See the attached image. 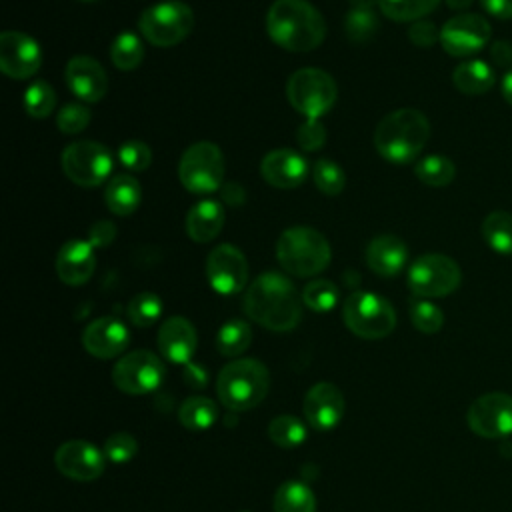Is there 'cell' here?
I'll return each mask as SVG.
<instances>
[{
    "mask_svg": "<svg viewBox=\"0 0 512 512\" xmlns=\"http://www.w3.org/2000/svg\"><path fill=\"white\" fill-rule=\"evenodd\" d=\"M302 304V294L278 272L260 274L244 294L246 316L274 332L296 328L302 318Z\"/></svg>",
    "mask_w": 512,
    "mask_h": 512,
    "instance_id": "obj_1",
    "label": "cell"
},
{
    "mask_svg": "<svg viewBox=\"0 0 512 512\" xmlns=\"http://www.w3.org/2000/svg\"><path fill=\"white\" fill-rule=\"evenodd\" d=\"M266 32L290 52H308L326 36L324 16L306 0H274L266 14Z\"/></svg>",
    "mask_w": 512,
    "mask_h": 512,
    "instance_id": "obj_2",
    "label": "cell"
},
{
    "mask_svg": "<svg viewBox=\"0 0 512 512\" xmlns=\"http://www.w3.org/2000/svg\"><path fill=\"white\" fill-rule=\"evenodd\" d=\"M430 138V122L416 108H398L386 114L374 130L376 152L392 162H412Z\"/></svg>",
    "mask_w": 512,
    "mask_h": 512,
    "instance_id": "obj_3",
    "label": "cell"
},
{
    "mask_svg": "<svg viewBox=\"0 0 512 512\" xmlns=\"http://www.w3.org/2000/svg\"><path fill=\"white\" fill-rule=\"evenodd\" d=\"M270 388V372L256 358H240L226 364L216 380L220 402L234 412L258 406Z\"/></svg>",
    "mask_w": 512,
    "mask_h": 512,
    "instance_id": "obj_4",
    "label": "cell"
},
{
    "mask_svg": "<svg viewBox=\"0 0 512 512\" xmlns=\"http://www.w3.org/2000/svg\"><path fill=\"white\" fill-rule=\"evenodd\" d=\"M276 258L288 274L308 278L328 268L332 250L322 232L310 226H292L280 234Z\"/></svg>",
    "mask_w": 512,
    "mask_h": 512,
    "instance_id": "obj_5",
    "label": "cell"
},
{
    "mask_svg": "<svg viewBox=\"0 0 512 512\" xmlns=\"http://www.w3.org/2000/svg\"><path fill=\"white\" fill-rule=\"evenodd\" d=\"M140 34L154 46H176L194 28V12L180 0H166L148 6L138 18Z\"/></svg>",
    "mask_w": 512,
    "mask_h": 512,
    "instance_id": "obj_6",
    "label": "cell"
},
{
    "mask_svg": "<svg viewBox=\"0 0 512 512\" xmlns=\"http://www.w3.org/2000/svg\"><path fill=\"white\" fill-rule=\"evenodd\" d=\"M346 328L366 340L388 336L396 326V312L392 304L374 292H354L346 298L342 308Z\"/></svg>",
    "mask_w": 512,
    "mask_h": 512,
    "instance_id": "obj_7",
    "label": "cell"
},
{
    "mask_svg": "<svg viewBox=\"0 0 512 512\" xmlns=\"http://www.w3.org/2000/svg\"><path fill=\"white\" fill-rule=\"evenodd\" d=\"M286 98L306 118L324 116L338 98L334 78L320 68H300L286 82Z\"/></svg>",
    "mask_w": 512,
    "mask_h": 512,
    "instance_id": "obj_8",
    "label": "cell"
},
{
    "mask_svg": "<svg viewBox=\"0 0 512 512\" xmlns=\"http://www.w3.org/2000/svg\"><path fill=\"white\" fill-rule=\"evenodd\" d=\"M178 178L188 192L210 194L224 182V156L214 142L188 146L178 162Z\"/></svg>",
    "mask_w": 512,
    "mask_h": 512,
    "instance_id": "obj_9",
    "label": "cell"
},
{
    "mask_svg": "<svg viewBox=\"0 0 512 512\" xmlns=\"http://www.w3.org/2000/svg\"><path fill=\"white\" fill-rule=\"evenodd\" d=\"M60 164L74 184L94 188L108 180L114 168V158L110 150L96 140H76L62 150Z\"/></svg>",
    "mask_w": 512,
    "mask_h": 512,
    "instance_id": "obj_10",
    "label": "cell"
},
{
    "mask_svg": "<svg viewBox=\"0 0 512 512\" xmlns=\"http://www.w3.org/2000/svg\"><path fill=\"white\" fill-rule=\"evenodd\" d=\"M462 280L460 266L446 254L418 256L408 268V288L420 298H442L452 294Z\"/></svg>",
    "mask_w": 512,
    "mask_h": 512,
    "instance_id": "obj_11",
    "label": "cell"
},
{
    "mask_svg": "<svg viewBox=\"0 0 512 512\" xmlns=\"http://www.w3.org/2000/svg\"><path fill=\"white\" fill-rule=\"evenodd\" d=\"M164 380V364L150 350H134L112 368V382L126 394H148Z\"/></svg>",
    "mask_w": 512,
    "mask_h": 512,
    "instance_id": "obj_12",
    "label": "cell"
},
{
    "mask_svg": "<svg viewBox=\"0 0 512 512\" xmlns=\"http://www.w3.org/2000/svg\"><path fill=\"white\" fill-rule=\"evenodd\" d=\"M468 428L482 438H504L512 434V396L488 392L478 396L466 412Z\"/></svg>",
    "mask_w": 512,
    "mask_h": 512,
    "instance_id": "obj_13",
    "label": "cell"
},
{
    "mask_svg": "<svg viewBox=\"0 0 512 512\" xmlns=\"http://www.w3.org/2000/svg\"><path fill=\"white\" fill-rule=\"evenodd\" d=\"M490 34V24L480 14L462 12L440 28V44L450 56L464 58L480 52L488 44Z\"/></svg>",
    "mask_w": 512,
    "mask_h": 512,
    "instance_id": "obj_14",
    "label": "cell"
},
{
    "mask_svg": "<svg viewBox=\"0 0 512 512\" xmlns=\"http://www.w3.org/2000/svg\"><path fill=\"white\" fill-rule=\"evenodd\" d=\"M208 284L224 296L238 294L248 280V262L234 244H220L210 250L206 258Z\"/></svg>",
    "mask_w": 512,
    "mask_h": 512,
    "instance_id": "obj_15",
    "label": "cell"
},
{
    "mask_svg": "<svg viewBox=\"0 0 512 512\" xmlns=\"http://www.w3.org/2000/svg\"><path fill=\"white\" fill-rule=\"evenodd\" d=\"M42 64V50L38 42L16 30L0 34V68L8 78L26 80L38 72Z\"/></svg>",
    "mask_w": 512,
    "mask_h": 512,
    "instance_id": "obj_16",
    "label": "cell"
},
{
    "mask_svg": "<svg viewBox=\"0 0 512 512\" xmlns=\"http://www.w3.org/2000/svg\"><path fill=\"white\" fill-rule=\"evenodd\" d=\"M54 462L66 478L90 482L104 472L106 454L104 450H98L94 444L86 440H68L58 446Z\"/></svg>",
    "mask_w": 512,
    "mask_h": 512,
    "instance_id": "obj_17",
    "label": "cell"
},
{
    "mask_svg": "<svg viewBox=\"0 0 512 512\" xmlns=\"http://www.w3.org/2000/svg\"><path fill=\"white\" fill-rule=\"evenodd\" d=\"M344 408V396L332 382H316L302 402L306 422L318 432L336 428L344 416Z\"/></svg>",
    "mask_w": 512,
    "mask_h": 512,
    "instance_id": "obj_18",
    "label": "cell"
},
{
    "mask_svg": "<svg viewBox=\"0 0 512 512\" xmlns=\"http://www.w3.org/2000/svg\"><path fill=\"white\" fill-rule=\"evenodd\" d=\"M66 86L74 96L80 98V102L94 104L104 98L108 92V76L98 60L92 56L80 54L72 56L64 70Z\"/></svg>",
    "mask_w": 512,
    "mask_h": 512,
    "instance_id": "obj_19",
    "label": "cell"
},
{
    "mask_svg": "<svg viewBox=\"0 0 512 512\" xmlns=\"http://www.w3.org/2000/svg\"><path fill=\"white\" fill-rule=\"evenodd\" d=\"M130 332L126 324L114 316H102L92 320L82 332V346L88 354L108 360L126 350Z\"/></svg>",
    "mask_w": 512,
    "mask_h": 512,
    "instance_id": "obj_20",
    "label": "cell"
},
{
    "mask_svg": "<svg viewBox=\"0 0 512 512\" xmlns=\"http://www.w3.org/2000/svg\"><path fill=\"white\" fill-rule=\"evenodd\" d=\"M260 174L274 188H298L308 176V162L292 148H276L262 158Z\"/></svg>",
    "mask_w": 512,
    "mask_h": 512,
    "instance_id": "obj_21",
    "label": "cell"
},
{
    "mask_svg": "<svg viewBox=\"0 0 512 512\" xmlns=\"http://www.w3.org/2000/svg\"><path fill=\"white\" fill-rule=\"evenodd\" d=\"M96 270V252L88 240H68L56 256L58 278L68 286L86 284Z\"/></svg>",
    "mask_w": 512,
    "mask_h": 512,
    "instance_id": "obj_22",
    "label": "cell"
},
{
    "mask_svg": "<svg viewBox=\"0 0 512 512\" xmlns=\"http://www.w3.org/2000/svg\"><path fill=\"white\" fill-rule=\"evenodd\" d=\"M156 342L166 360L186 364L196 352V328L184 316H170L160 324Z\"/></svg>",
    "mask_w": 512,
    "mask_h": 512,
    "instance_id": "obj_23",
    "label": "cell"
},
{
    "mask_svg": "<svg viewBox=\"0 0 512 512\" xmlns=\"http://www.w3.org/2000/svg\"><path fill=\"white\" fill-rule=\"evenodd\" d=\"M406 260L408 248L394 234H378L366 246V264L378 276H396Z\"/></svg>",
    "mask_w": 512,
    "mask_h": 512,
    "instance_id": "obj_24",
    "label": "cell"
},
{
    "mask_svg": "<svg viewBox=\"0 0 512 512\" xmlns=\"http://www.w3.org/2000/svg\"><path fill=\"white\" fill-rule=\"evenodd\" d=\"M224 226V208L218 200H198L186 214V234L194 242L214 240Z\"/></svg>",
    "mask_w": 512,
    "mask_h": 512,
    "instance_id": "obj_25",
    "label": "cell"
},
{
    "mask_svg": "<svg viewBox=\"0 0 512 512\" xmlns=\"http://www.w3.org/2000/svg\"><path fill=\"white\" fill-rule=\"evenodd\" d=\"M106 206L116 216H130L142 200L140 182L132 174H116L106 182Z\"/></svg>",
    "mask_w": 512,
    "mask_h": 512,
    "instance_id": "obj_26",
    "label": "cell"
},
{
    "mask_svg": "<svg viewBox=\"0 0 512 512\" xmlns=\"http://www.w3.org/2000/svg\"><path fill=\"white\" fill-rule=\"evenodd\" d=\"M452 82L458 92L468 96H478L488 92L494 86L496 74L488 62L472 58V60H464L454 68Z\"/></svg>",
    "mask_w": 512,
    "mask_h": 512,
    "instance_id": "obj_27",
    "label": "cell"
},
{
    "mask_svg": "<svg viewBox=\"0 0 512 512\" xmlns=\"http://www.w3.org/2000/svg\"><path fill=\"white\" fill-rule=\"evenodd\" d=\"M272 504L274 512H316V496L300 480L282 482Z\"/></svg>",
    "mask_w": 512,
    "mask_h": 512,
    "instance_id": "obj_28",
    "label": "cell"
},
{
    "mask_svg": "<svg viewBox=\"0 0 512 512\" xmlns=\"http://www.w3.org/2000/svg\"><path fill=\"white\" fill-rule=\"evenodd\" d=\"M218 418L216 404L206 396H190L178 408V420L190 432L208 430Z\"/></svg>",
    "mask_w": 512,
    "mask_h": 512,
    "instance_id": "obj_29",
    "label": "cell"
},
{
    "mask_svg": "<svg viewBox=\"0 0 512 512\" xmlns=\"http://www.w3.org/2000/svg\"><path fill=\"white\" fill-rule=\"evenodd\" d=\"M484 242L498 254H512V214L504 210L490 212L482 222Z\"/></svg>",
    "mask_w": 512,
    "mask_h": 512,
    "instance_id": "obj_30",
    "label": "cell"
},
{
    "mask_svg": "<svg viewBox=\"0 0 512 512\" xmlns=\"http://www.w3.org/2000/svg\"><path fill=\"white\" fill-rule=\"evenodd\" d=\"M414 174L422 184L432 186V188H442V186H448L454 180L456 166L446 156L430 154V156H424L422 160L416 162Z\"/></svg>",
    "mask_w": 512,
    "mask_h": 512,
    "instance_id": "obj_31",
    "label": "cell"
},
{
    "mask_svg": "<svg viewBox=\"0 0 512 512\" xmlns=\"http://www.w3.org/2000/svg\"><path fill=\"white\" fill-rule=\"evenodd\" d=\"M252 342V328L248 322L232 318L220 326L216 334V348L222 356H240Z\"/></svg>",
    "mask_w": 512,
    "mask_h": 512,
    "instance_id": "obj_32",
    "label": "cell"
},
{
    "mask_svg": "<svg viewBox=\"0 0 512 512\" xmlns=\"http://www.w3.org/2000/svg\"><path fill=\"white\" fill-rule=\"evenodd\" d=\"M110 58L118 70H134L144 60V44L136 34L122 32L114 38L110 46Z\"/></svg>",
    "mask_w": 512,
    "mask_h": 512,
    "instance_id": "obj_33",
    "label": "cell"
},
{
    "mask_svg": "<svg viewBox=\"0 0 512 512\" xmlns=\"http://www.w3.org/2000/svg\"><path fill=\"white\" fill-rule=\"evenodd\" d=\"M268 436L280 448H296L306 440V426L292 414H280L270 420Z\"/></svg>",
    "mask_w": 512,
    "mask_h": 512,
    "instance_id": "obj_34",
    "label": "cell"
},
{
    "mask_svg": "<svg viewBox=\"0 0 512 512\" xmlns=\"http://www.w3.org/2000/svg\"><path fill=\"white\" fill-rule=\"evenodd\" d=\"M440 0H380L384 16L396 22H416L430 14Z\"/></svg>",
    "mask_w": 512,
    "mask_h": 512,
    "instance_id": "obj_35",
    "label": "cell"
},
{
    "mask_svg": "<svg viewBox=\"0 0 512 512\" xmlns=\"http://www.w3.org/2000/svg\"><path fill=\"white\" fill-rule=\"evenodd\" d=\"M338 286L326 278L310 280L302 290V302L314 312H330L338 304Z\"/></svg>",
    "mask_w": 512,
    "mask_h": 512,
    "instance_id": "obj_36",
    "label": "cell"
},
{
    "mask_svg": "<svg viewBox=\"0 0 512 512\" xmlns=\"http://www.w3.org/2000/svg\"><path fill=\"white\" fill-rule=\"evenodd\" d=\"M126 314L130 322L138 328L152 326L162 314V300L154 292H140L132 296L126 306Z\"/></svg>",
    "mask_w": 512,
    "mask_h": 512,
    "instance_id": "obj_37",
    "label": "cell"
},
{
    "mask_svg": "<svg viewBox=\"0 0 512 512\" xmlns=\"http://www.w3.org/2000/svg\"><path fill=\"white\" fill-rule=\"evenodd\" d=\"M378 30V18L374 10H356L350 8L344 20V32L346 38L354 44H364L374 38Z\"/></svg>",
    "mask_w": 512,
    "mask_h": 512,
    "instance_id": "obj_38",
    "label": "cell"
},
{
    "mask_svg": "<svg viewBox=\"0 0 512 512\" xmlns=\"http://www.w3.org/2000/svg\"><path fill=\"white\" fill-rule=\"evenodd\" d=\"M54 106H56V92L48 82L36 80L26 88L24 108L28 116L46 118L54 110Z\"/></svg>",
    "mask_w": 512,
    "mask_h": 512,
    "instance_id": "obj_39",
    "label": "cell"
},
{
    "mask_svg": "<svg viewBox=\"0 0 512 512\" xmlns=\"http://www.w3.org/2000/svg\"><path fill=\"white\" fill-rule=\"evenodd\" d=\"M312 178L316 188L326 194V196H336L344 190L346 186V174L340 168V164L328 160V158H320L314 162L312 168Z\"/></svg>",
    "mask_w": 512,
    "mask_h": 512,
    "instance_id": "obj_40",
    "label": "cell"
},
{
    "mask_svg": "<svg viewBox=\"0 0 512 512\" xmlns=\"http://www.w3.org/2000/svg\"><path fill=\"white\" fill-rule=\"evenodd\" d=\"M410 320H412V326L418 332L434 334L442 328L444 314L434 302H430L426 298H420V300H414L410 304Z\"/></svg>",
    "mask_w": 512,
    "mask_h": 512,
    "instance_id": "obj_41",
    "label": "cell"
},
{
    "mask_svg": "<svg viewBox=\"0 0 512 512\" xmlns=\"http://www.w3.org/2000/svg\"><path fill=\"white\" fill-rule=\"evenodd\" d=\"M90 108L80 104V102H68L58 110L56 116V126L64 134H78L90 124Z\"/></svg>",
    "mask_w": 512,
    "mask_h": 512,
    "instance_id": "obj_42",
    "label": "cell"
},
{
    "mask_svg": "<svg viewBox=\"0 0 512 512\" xmlns=\"http://www.w3.org/2000/svg\"><path fill=\"white\" fill-rule=\"evenodd\" d=\"M136 452H138V442L128 432H116L106 438L104 454H106V460H110L114 464H124L128 460H132Z\"/></svg>",
    "mask_w": 512,
    "mask_h": 512,
    "instance_id": "obj_43",
    "label": "cell"
},
{
    "mask_svg": "<svg viewBox=\"0 0 512 512\" xmlns=\"http://www.w3.org/2000/svg\"><path fill=\"white\" fill-rule=\"evenodd\" d=\"M118 158H120L122 166L128 168L130 172H144L152 162V152H150L148 144H144L140 140H128L120 146Z\"/></svg>",
    "mask_w": 512,
    "mask_h": 512,
    "instance_id": "obj_44",
    "label": "cell"
},
{
    "mask_svg": "<svg viewBox=\"0 0 512 512\" xmlns=\"http://www.w3.org/2000/svg\"><path fill=\"white\" fill-rule=\"evenodd\" d=\"M298 146L306 152H316L326 144V128L320 118H306L296 130Z\"/></svg>",
    "mask_w": 512,
    "mask_h": 512,
    "instance_id": "obj_45",
    "label": "cell"
},
{
    "mask_svg": "<svg viewBox=\"0 0 512 512\" xmlns=\"http://www.w3.org/2000/svg\"><path fill=\"white\" fill-rule=\"evenodd\" d=\"M408 38L412 44H416L420 48H428V46H434L436 42H440V30L428 20H416L408 28Z\"/></svg>",
    "mask_w": 512,
    "mask_h": 512,
    "instance_id": "obj_46",
    "label": "cell"
},
{
    "mask_svg": "<svg viewBox=\"0 0 512 512\" xmlns=\"http://www.w3.org/2000/svg\"><path fill=\"white\" fill-rule=\"evenodd\" d=\"M114 238H116V226L110 220H98L96 224H92L88 234V242L94 248H106Z\"/></svg>",
    "mask_w": 512,
    "mask_h": 512,
    "instance_id": "obj_47",
    "label": "cell"
},
{
    "mask_svg": "<svg viewBox=\"0 0 512 512\" xmlns=\"http://www.w3.org/2000/svg\"><path fill=\"white\" fill-rule=\"evenodd\" d=\"M490 58L496 66L508 68L512 64V44L508 40H496L490 44Z\"/></svg>",
    "mask_w": 512,
    "mask_h": 512,
    "instance_id": "obj_48",
    "label": "cell"
},
{
    "mask_svg": "<svg viewBox=\"0 0 512 512\" xmlns=\"http://www.w3.org/2000/svg\"><path fill=\"white\" fill-rule=\"evenodd\" d=\"M482 8L500 20L512 18V0H480Z\"/></svg>",
    "mask_w": 512,
    "mask_h": 512,
    "instance_id": "obj_49",
    "label": "cell"
},
{
    "mask_svg": "<svg viewBox=\"0 0 512 512\" xmlns=\"http://www.w3.org/2000/svg\"><path fill=\"white\" fill-rule=\"evenodd\" d=\"M222 200L228 206H240L246 200V190L238 182H226L222 186Z\"/></svg>",
    "mask_w": 512,
    "mask_h": 512,
    "instance_id": "obj_50",
    "label": "cell"
},
{
    "mask_svg": "<svg viewBox=\"0 0 512 512\" xmlns=\"http://www.w3.org/2000/svg\"><path fill=\"white\" fill-rule=\"evenodd\" d=\"M500 88H502V96H504V100L512 106V68L504 74Z\"/></svg>",
    "mask_w": 512,
    "mask_h": 512,
    "instance_id": "obj_51",
    "label": "cell"
},
{
    "mask_svg": "<svg viewBox=\"0 0 512 512\" xmlns=\"http://www.w3.org/2000/svg\"><path fill=\"white\" fill-rule=\"evenodd\" d=\"M348 4L356 10H374L376 6H380V0H348Z\"/></svg>",
    "mask_w": 512,
    "mask_h": 512,
    "instance_id": "obj_52",
    "label": "cell"
},
{
    "mask_svg": "<svg viewBox=\"0 0 512 512\" xmlns=\"http://www.w3.org/2000/svg\"><path fill=\"white\" fill-rule=\"evenodd\" d=\"M446 4L452 10H466L472 4V0H446Z\"/></svg>",
    "mask_w": 512,
    "mask_h": 512,
    "instance_id": "obj_53",
    "label": "cell"
},
{
    "mask_svg": "<svg viewBox=\"0 0 512 512\" xmlns=\"http://www.w3.org/2000/svg\"><path fill=\"white\" fill-rule=\"evenodd\" d=\"M244 512H250V510H244Z\"/></svg>",
    "mask_w": 512,
    "mask_h": 512,
    "instance_id": "obj_54",
    "label": "cell"
}]
</instances>
